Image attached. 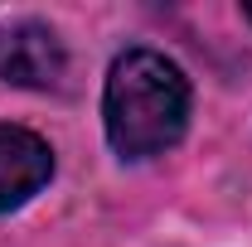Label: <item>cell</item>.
<instances>
[{
  "mask_svg": "<svg viewBox=\"0 0 252 247\" xmlns=\"http://www.w3.org/2000/svg\"><path fill=\"white\" fill-rule=\"evenodd\" d=\"M107 141L126 160L170 151L189 122V83L175 63L156 49H126L107 73Z\"/></svg>",
  "mask_w": 252,
  "mask_h": 247,
  "instance_id": "obj_1",
  "label": "cell"
},
{
  "mask_svg": "<svg viewBox=\"0 0 252 247\" xmlns=\"http://www.w3.org/2000/svg\"><path fill=\"white\" fill-rule=\"evenodd\" d=\"M68 54L63 39L39 20H15L0 25V83L15 88H59Z\"/></svg>",
  "mask_w": 252,
  "mask_h": 247,
  "instance_id": "obj_2",
  "label": "cell"
},
{
  "mask_svg": "<svg viewBox=\"0 0 252 247\" xmlns=\"http://www.w3.org/2000/svg\"><path fill=\"white\" fill-rule=\"evenodd\" d=\"M54 175V151L25 126H0V214L34 199Z\"/></svg>",
  "mask_w": 252,
  "mask_h": 247,
  "instance_id": "obj_3",
  "label": "cell"
},
{
  "mask_svg": "<svg viewBox=\"0 0 252 247\" xmlns=\"http://www.w3.org/2000/svg\"><path fill=\"white\" fill-rule=\"evenodd\" d=\"M243 15H248V20H252V5H248V10H243Z\"/></svg>",
  "mask_w": 252,
  "mask_h": 247,
  "instance_id": "obj_4",
  "label": "cell"
}]
</instances>
